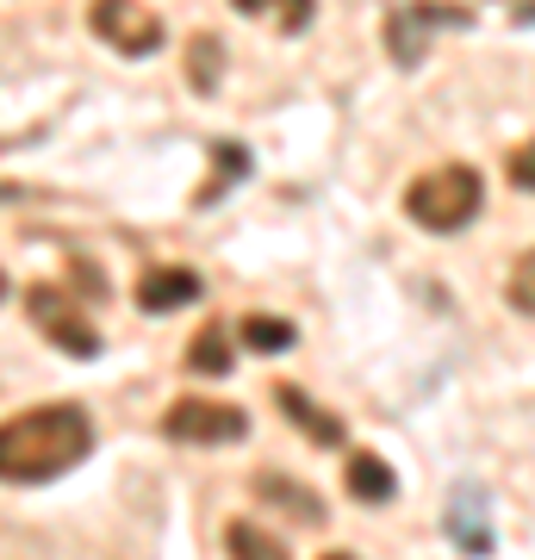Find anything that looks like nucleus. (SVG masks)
<instances>
[{"label": "nucleus", "mask_w": 535, "mask_h": 560, "mask_svg": "<svg viewBox=\"0 0 535 560\" xmlns=\"http://www.w3.org/2000/svg\"><path fill=\"white\" fill-rule=\"evenodd\" d=\"M88 455H94V418L69 399L0 418V480L7 486L62 480V474L81 467Z\"/></svg>", "instance_id": "f257e3e1"}, {"label": "nucleus", "mask_w": 535, "mask_h": 560, "mask_svg": "<svg viewBox=\"0 0 535 560\" xmlns=\"http://www.w3.org/2000/svg\"><path fill=\"white\" fill-rule=\"evenodd\" d=\"M479 206H486V187H479V175L474 168H461V162L430 168V175H417L411 187H405V212H411L423 231H437V237H449V231H461V224H474Z\"/></svg>", "instance_id": "f03ea898"}, {"label": "nucleus", "mask_w": 535, "mask_h": 560, "mask_svg": "<svg viewBox=\"0 0 535 560\" xmlns=\"http://www.w3.org/2000/svg\"><path fill=\"white\" fill-rule=\"evenodd\" d=\"M162 430L175 442H199V448H219V442H243L249 436V411L224 399H175L162 411Z\"/></svg>", "instance_id": "7ed1b4c3"}, {"label": "nucleus", "mask_w": 535, "mask_h": 560, "mask_svg": "<svg viewBox=\"0 0 535 560\" xmlns=\"http://www.w3.org/2000/svg\"><path fill=\"white\" fill-rule=\"evenodd\" d=\"M94 32L119 57H156L162 50V20L138 0H94Z\"/></svg>", "instance_id": "20e7f679"}, {"label": "nucleus", "mask_w": 535, "mask_h": 560, "mask_svg": "<svg viewBox=\"0 0 535 560\" xmlns=\"http://www.w3.org/2000/svg\"><path fill=\"white\" fill-rule=\"evenodd\" d=\"M32 318L44 324V337L57 342L62 355H100L94 324L81 318V312H75L69 300H62L57 287H32Z\"/></svg>", "instance_id": "39448f33"}, {"label": "nucleus", "mask_w": 535, "mask_h": 560, "mask_svg": "<svg viewBox=\"0 0 535 560\" xmlns=\"http://www.w3.org/2000/svg\"><path fill=\"white\" fill-rule=\"evenodd\" d=\"M199 300V275L194 268H150L138 280V305L143 312H181Z\"/></svg>", "instance_id": "423d86ee"}, {"label": "nucleus", "mask_w": 535, "mask_h": 560, "mask_svg": "<svg viewBox=\"0 0 535 560\" xmlns=\"http://www.w3.org/2000/svg\"><path fill=\"white\" fill-rule=\"evenodd\" d=\"M275 405H280V411H287V418L299 423V430H305V436L317 442V448H337V442H342V423L330 418V411H317V405L305 399L299 386H280V393H275Z\"/></svg>", "instance_id": "0eeeda50"}, {"label": "nucleus", "mask_w": 535, "mask_h": 560, "mask_svg": "<svg viewBox=\"0 0 535 560\" xmlns=\"http://www.w3.org/2000/svg\"><path fill=\"white\" fill-rule=\"evenodd\" d=\"M349 499H361V504H393V492H398V480H393V467L380 455H349Z\"/></svg>", "instance_id": "6e6552de"}, {"label": "nucleus", "mask_w": 535, "mask_h": 560, "mask_svg": "<svg viewBox=\"0 0 535 560\" xmlns=\"http://www.w3.org/2000/svg\"><path fill=\"white\" fill-rule=\"evenodd\" d=\"M256 499L280 504V511H293L299 523H317V517H324V504H317L312 492L293 480V474H256Z\"/></svg>", "instance_id": "1a4fd4ad"}, {"label": "nucleus", "mask_w": 535, "mask_h": 560, "mask_svg": "<svg viewBox=\"0 0 535 560\" xmlns=\"http://www.w3.org/2000/svg\"><path fill=\"white\" fill-rule=\"evenodd\" d=\"M224 555H231V560H293V555H287V541L268 536L261 523H243V517L224 529Z\"/></svg>", "instance_id": "9d476101"}, {"label": "nucleus", "mask_w": 535, "mask_h": 560, "mask_svg": "<svg viewBox=\"0 0 535 560\" xmlns=\"http://www.w3.org/2000/svg\"><path fill=\"white\" fill-rule=\"evenodd\" d=\"M187 368L194 374H231V324H206L187 349Z\"/></svg>", "instance_id": "9b49d317"}, {"label": "nucleus", "mask_w": 535, "mask_h": 560, "mask_svg": "<svg viewBox=\"0 0 535 560\" xmlns=\"http://www.w3.org/2000/svg\"><path fill=\"white\" fill-rule=\"evenodd\" d=\"M243 330V342H249V349H256V355H287V349H293V324L287 318H268V312H256V318H243L237 324Z\"/></svg>", "instance_id": "f8f14e48"}, {"label": "nucleus", "mask_w": 535, "mask_h": 560, "mask_svg": "<svg viewBox=\"0 0 535 560\" xmlns=\"http://www.w3.org/2000/svg\"><path fill=\"white\" fill-rule=\"evenodd\" d=\"M237 13H275L280 32H305L312 25V0H231Z\"/></svg>", "instance_id": "ddd939ff"}, {"label": "nucleus", "mask_w": 535, "mask_h": 560, "mask_svg": "<svg viewBox=\"0 0 535 560\" xmlns=\"http://www.w3.org/2000/svg\"><path fill=\"white\" fill-rule=\"evenodd\" d=\"M504 300H511L523 318H535V249H530V256H516L511 280H504Z\"/></svg>", "instance_id": "4468645a"}, {"label": "nucleus", "mask_w": 535, "mask_h": 560, "mask_svg": "<svg viewBox=\"0 0 535 560\" xmlns=\"http://www.w3.org/2000/svg\"><path fill=\"white\" fill-rule=\"evenodd\" d=\"M243 168H249V156H243V150H231V143H224V150H219V162H212V180L199 187V200H219L224 187H237V175H243Z\"/></svg>", "instance_id": "2eb2a0df"}, {"label": "nucleus", "mask_w": 535, "mask_h": 560, "mask_svg": "<svg viewBox=\"0 0 535 560\" xmlns=\"http://www.w3.org/2000/svg\"><path fill=\"white\" fill-rule=\"evenodd\" d=\"M194 88H199V94H212V88H219V38H199L194 44Z\"/></svg>", "instance_id": "dca6fc26"}, {"label": "nucleus", "mask_w": 535, "mask_h": 560, "mask_svg": "<svg viewBox=\"0 0 535 560\" xmlns=\"http://www.w3.org/2000/svg\"><path fill=\"white\" fill-rule=\"evenodd\" d=\"M511 180L523 194H535V143H516L511 150Z\"/></svg>", "instance_id": "f3484780"}, {"label": "nucleus", "mask_w": 535, "mask_h": 560, "mask_svg": "<svg viewBox=\"0 0 535 560\" xmlns=\"http://www.w3.org/2000/svg\"><path fill=\"white\" fill-rule=\"evenodd\" d=\"M417 13H398L393 20V50H398V62H417Z\"/></svg>", "instance_id": "a211bd4d"}, {"label": "nucleus", "mask_w": 535, "mask_h": 560, "mask_svg": "<svg viewBox=\"0 0 535 560\" xmlns=\"http://www.w3.org/2000/svg\"><path fill=\"white\" fill-rule=\"evenodd\" d=\"M324 560H356V555H324Z\"/></svg>", "instance_id": "6ab92c4d"}, {"label": "nucleus", "mask_w": 535, "mask_h": 560, "mask_svg": "<svg viewBox=\"0 0 535 560\" xmlns=\"http://www.w3.org/2000/svg\"><path fill=\"white\" fill-rule=\"evenodd\" d=\"M0 300H7V280H0Z\"/></svg>", "instance_id": "aec40b11"}]
</instances>
